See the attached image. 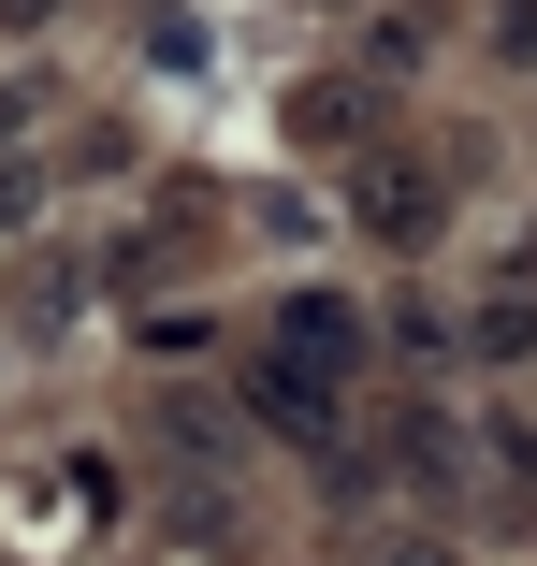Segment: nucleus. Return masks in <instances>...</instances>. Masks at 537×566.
<instances>
[{
  "label": "nucleus",
  "instance_id": "3",
  "mask_svg": "<svg viewBox=\"0 0 537 566\" xmlns=\"http://www.w3.org/2000/svg\"><path fill=\"white\" fill-rule=\"evenodd\" d=\"M392 566H451V552H392Z\"/></svg>",
  "mask_w": 537,
  "mask_h": 566
},
{
  "label": "nucleus",
  "instance_id": "2",
  "mask_svg": "<svg viewBox=\"0 0 537 566\" xmlns=\"http://www.w3.org/2000/svg\"><path fill=\"white\" fill-rule=\"evenodd\" d=\"M480 349H494V364H537V291H494V305H480Z\"/></svg>",
  "mask_w": 537,
  "mask_h": 566
},
{
  "label": "nucleus",
  "instance_id": "1",
  "mask_svg": "<svg viewBox=\"0 0 537 566\" xmlns=\"http://www.w3.org/2000/svg\"><path fill=\"white\" fill-rule=\"evenodd\" d=\"M364 233L421 248V233H436V189H421V175H378V189H364Z\"/></svg>",
  "mask_w": 537,
  "mask_h": 566
}]
</instances>
